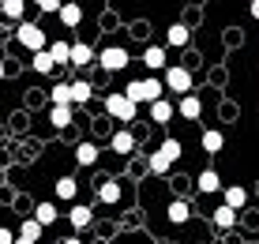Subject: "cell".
I'll list each match as a JSON object with an SVG mask.
<instances>
[{"instance_id": "30bf717a", "label": "cell", "mask_w": 259, "mask_h": 244, "mask_svg": "<svg viewBox=\"0 0 259 244\" xmlns=\"http://www.w3.org/2000/svg\"><path fill=\"white\" fill-rule=\"evenodd\" d=\"M195 188H199V192H222V177L218 173H214V169H203V173L199 177H195Z\"/></svg>"}, {"instance_id": "f1b7e54d", "label": "cell", "mask_w": 259, "mask_h": 244, "mask_svg": "<svg viewBox=\"0 0 259 244\" xmlns=\"http://www.w3.org/2000/svg\"><path fill=\"white\" fill-rule=\"evenodd\" d=\"M165 42H169V45H188V26H184V23H173V26H169V34H165Z\"/></svg>"}, {"instance_id": "9c48e42d", "label": "cell", "mask_w": 259, "mask_h": 244, "mask_svg": "<svg viewBox=\"0 0 259 244\" xmlns=\"http://www.w3.org/2000/svg\"><path fill=\"white\" fill-rule=\"evenodd\" d=\"M173 113H177V105L169 102V98H162V102L150 105V120H154V124H169V120H173Z\"/></svg>"}, {"instance_id": "5b68a950", "label": "cell", "mask_w": 259, "mask_h": 244, "mask_svg": "<svg viewBox=\"0 0 259 244\" xmlns=\"http://www.w3.org/2000/svg\"><path fill=\"white\" fill-rule=\"evenodd\" d=\"M98 64H102L105 71H120V68H128V49H120V45H109V49L98 53Z\"/></svg>"}, {"instance_id": "1f68e13d", "label": "cell", "mask_w": 259, "mask_h": 244, "mask_svg": "<svg viewBox=\"0 0 259 244\" xmlns=\"http://www.w3.org/2000/svg\"><path fill=\"white\" fill-rule=\"evenodd\" d=\"M34 4H38L41 12H57V15H60V8H64L60 0H34Z\"/></svg>"}, {"instance_id": "5bb4252c", "label": "cell", "mask_w": 259, "mask_h": 244, "mask_svg": "<svg viewBox=\"0 0 259 244\" xmlns=\"http://www.w3.org/2000/svg\"><path fill=\"white\" fill-rule=\"evenodd\" d=\"M49 124L64 132L68 124H71V105H53V109H49Z\"/></svg>"}, {"instance_id": "2e32d148", "label": "cell", "mask_w": 259, "mask_h": 244, "mask_svg": "<svg viewBox=\"0 0 259 244\" xmlns=\"http://www.w3.org/2000/svg\"><path fill=\"white\" fill-rule=\"evenodd\" d=\"M143 64H147V68H169V64H165V49H162V45H147Z\"/></svg>"}, {"instance_id": "f546056e", "label": "cell", "mask_w": 259, "mask_h": 244, "mask_svg": "<svg viewBox=\"0 0 259 244\" xmlns=\"http://www.w3.org/2000/svg\"><path fill=\"white\" fill-rule=\"evenodd\" d=\"M71 94H75V102H91V83H87V79H75V83H71Z\"/></svg>"}, {"instance_id": "d4e9b609", "label": "cell", "mask_w": 259, "mask_h": 244, "mask_svg": "<svg viewBox=\"0 0 259 244\" xmlns=\"http://www.w3.org/2000/svg\"><path fill=\"white\" fill-rule=\"evenodd\" d=\"M75 161H79V166H94V161H98V147H94V143H79V147H75Z\"/></svg>"}, {"instance_id": "484cf974", "label": "cell", "mask_w": 259, "mask_h": 244, "mask_svg": "<svg viewBox=\"0 0 259 244\" xmlns=\"http://www.w3.org/2000/svg\"><path fill=\"white\" fill-rule=\"evenodd\" d=\"M244 203H248V192L244 188H226V207H233V211H244Z\"/></svg>"}, {"instance_id": "e575fe53", "label": "cell", "mask_w": 259, "mask_h": 244, "mask_svg": "<svg viewBox=\"0 0 259 244\" xmlns=\"http://www.w3.org/2000/svg\"><path fill=\"white\" fill-rule=\"evenodd\" d=\"M60 244H83V240H79V237H68V240H60Z\"/></svg>"}, {"instance_id": "44dd1931", "label": "cell", "mask_w": 259, "mask_h": 244, "mask_svg": "<svg viewBox=\"0 0 259 244\" xmlns=\"http://www.w3.org/2000/svg\"><path fill=\"white\" fill-rule=\"evenodd\" d=\"M49 53H53V60H57V68L71 64V45H68V42H53V45H49Z\"/></svg>"}, {"instance_id": "83f0119b", "label": "cell", "mask_w": 259, "mask_h": 244, "mask_svg": "<svg viewBox=\"0 0 259 244\" xmlns=\"http://www.w3.org/2000/svg\"><path fill=\"white\" fill-rule=\"evenodd\" d=\"M98 199H102V203H120V184H117V180H105V184H102V192H98Z\"/></svg>"}, {"instance_id": "3957f363", "label": "cell", "mask_w": 259, "mask_h": 244, "mask_svg": "<svg viewBox=\"0 0 259 244\" xmlns=\"http://www.w3.org/2000/svg\"><path fill=\"white\" fill-rule=\"evenodd\" d=\"M15 42H19L23 49H30V53H46L49 49L46 30H41L38 23H19V26H15Z\"/></svg>"}, {"instance_id": "ffe728a7", "label": "cell", "mask_w": 259, "mask_h": 244, "mask_svg": "<svg viewBox=\"0 0 259 244\" xmlns=\"http://www.w3.org/2000/svg\"><path fill=\"white\" fill-rule=\"evenodd\" d=\"M75 192H79L75 177H60V180H57V195H60L64 203H71V199H75Z\"/></svg>"}, {"instance_id": "7c38bea8", "label": "cell", "mask_w": 259, "mask_h": 244, "mask_svg": "<svg viewBox=\"0 0 259 244\" xmlns=\"http://www.w3.org/2000/svg\"><path fill=\"white\" fill-rule=\"evenodd\" d=\"M68 222L75 225V229H87V225L94 222V214H91V207H83V203H75L71 207V214H68Z\"/></svg>"}, {"instance_id": "8fae6325", "label": "cell", "mask_w": 259, "mask_h": 244, "mask_svg": "<svg viewBox=\"0 0 259 244\" xmlns=\"http://www.w3.org/2000/svg\"><path fill=\"white\" fill-rule=\"evenodd\" d=\"M199 143H203V150H207V154H218V150L226 147V135H222L218 128H207V132H203V139H199Z\"/></svg>"}, {"instance_id": "8d00e7d4", "label": "cell", "mask_w": 259, "mask_h": 244, "mask_svg": "<svg viewBox=\"0 0 259 244\" xmlns=\"http://www.w3.org/2000/svg\"><path fill=\"white\" fill-rule=\"evenodd\" d=\"M173 244H181V240H173Z\"/></svg>"}, {"instance_id": "d590c367", "label": "cell", "mask_w": 259, "mask_h": 244, "mask_svg": "<svg viewBox=\"0 0 259 244\" xmlns=\"http://www.w3.org/2000/svg\"><path fill=\"white\" fill-rule=\"evenodd\" d=\"M15 244H34V240H26V237H19V240H15Z\"/></svg>"}, {"instance_id": "4dcf8cb0", "label": "cell", "mask_w": 259, "mask_h": 244, "mask_svg": "<svg viewBox=\"0 0 259 244\" xmlns=\"http://www.w3.org/2000/svg\"><path fill=\"white\" fill-rule=\"evenodd\" d=\"M158 150H162L169 161H177V158H181V139H162V147H158Z\"/></svg>"}, {"instance_id": "ba28073f", "label": "cell", "mask_w": 259, "mask_h": 244, "mask_svg": "<svg viewBox=\"0 0 259 244\" xmlns=\"http://www.w3.org/2000/svg\"><path fill=\"white\" fill-rule=\"evenodd\" d=\"M237 214H240V211H233V207H226V203H222L218 211L210 214V218H214V225H218L222 233H229V229H233V225H237Z\"/></svg>"}, {"instance_id": "d6986e66", "label": "cell", "mask_w": 259, "mask_h": 244, "mask_svg": "<svg viewBox=\"0 0 259 244\" xmlns=\"http://www.w3.org/2000/svg\"><path fill=\"white\" fill-rule=\"evenodd\" d=\"M34 218H38L41 225H53L60 218V211H57V203H38V207H34Z\"/></svg>"}, {"instance_id": "277c9868", "label": "cell", "mask_w": 259, "mask_h": 244, "mask_svg": "<svg viewBox=\"0 0 259 244\" xmlns=\"http://www.w3.org/2000/svg\"><path fill=\"white\" fill-rule=\"evenodd\" d=\"M192 83H195V79H192V71H188V68H165V87H169V90H177L181 98H188V94H192Z\"/></svg>"}, {"instance_id": "cb8c5ba5", "label": "cell", "mask_w": 259, "mask_h": 244, "mask_svg": "<svg viewBox=\"0 0 259 244\" xmlns=\"http://www.w3.org/2000/svg\"><path fill=\"white\" fill-rule=\"evenodd\" d=\"M60 23H64V26H79V23H83V8H79V4H64V8H60Z\"/></svg>"}, {"instance_id": "d6a6232c", "label": "cell", "mask_w": 259, "mask_h": 244, "mask_svg": "<svg viewBox=\"0 0 259 244\" xmlns=\"http://www.w3.org/2000/svg\"><path fill=\"white\" fill-rule=\"evenodd\" d=\"M15 240H19V237H15L12 229H0V244H15Z\"/></svg>"}, {"instance_id": "52a82bcc", "label": "cell", "mask_w": 259, "mask_h": 244, "mask_svg": "<svg viewBox=\"0 0 259 244\" xmlns=\"http://www.w3.org/2000/svg\"><path fill=\"white\" fill-rule=\"evenodd\" d=\"M165 218L173 222V225H184V222L192 218V203L188 199H173V203L165 207Z\"/></svg>"}, {"instance_id": "7a4b0ae2", "label": "cell", "mask_w": 259, "mask_h": 244, "mask_svg": "<svg viewBox=\"0 0 259 244\" xmlns=\"http://www.w3.org/2000/svg\"><path fill=\"white\" fill-rule=\"evenodd\" d=\"M105 113H109L113 120H120V124H132V120H136V113H139V105L132 102L124 90H117V94L105 98Z\"/></svg>"}, {"instance_id": "836d02e7", "label": "cell", "mask_w": 259, "mask_h": 244, "mask_svg": "<svg viewBox=\"0 0 259 244\" xmlns=\"http://www.w3.org/2000/svg\"><path fill=\"white\" fill-rule=\"evenodd\" d=\"M252 19H259V0H252Z\"/></svg>"}, {"instance_id": "603a6c76", "label": "cell", "mask_w": 259, "mask_h": 244, "mask_svg": "<svg viewBox=\"0 0 259 244\" xmlns=\"http://www.w3.org/2000/svg\"><path fill=\"white\" fill-rule=\"evenodd\" d=\"M91 57H94V53H91V45H87V42H75V45H71V64H75V68L91 64Z\"/></svg>"}, {"instance_id": "4316f807", "label": "cell", "mask_w": 259, "mask_h": 244, "mask_svg": "<svg viewBox=\"0 0 259 244\" xmlns=\"http://www.w3.org/2000/svg\"><path fill=\"white\" fill-rule=\"evenodd\" d=\"M0 12H4V19H23V12H26V0H4L0 4Z\"/></svg>"}, {"instance_id": "6da1fadb", "label": "cell", "mask_w": 259, "mask_h": 244, "mask_svg": "<svg viewBox=\"0 0 259 244\" xmlns=\"http://www.w3.org/2000/svg\"><path fill=\"white\" fill-rule=\"evenodd\" d=\"M162 90H165V79H132L128 87H124V94L132 98L136 105H154V102H162Z\"/></svg>"}, {"instance_id": "ac0fdd59", "label": "cell", "mask_w": 259, "mask_h": 244, "mask_svg": "<svg viewBox=\"0 0 259 244\" xmlns=\"http://www.w3.org/2000/svg\"><path fill=\"white\" fill-rule=\"evenodd\" d=\"M147 166H150V173H154V177H165L169 169H173V161H169V158L162 154V150H154V154L147 158Z\"/></svg>"}, {"instance_id": "4fadbf2b", "label": "cell", "mask_w": 259, "mask_h": 244, "mask_svg": "<svg viewBox=\"0 0 259 244\" xmlns=\"http://www.w3.org/2000/svg\"><path fill=\"white\" fill-rule=\"evenodd\" d=\"M177 109H181V116H184V120H199V113H203V102H199V98H181V105H177Z\"/></svg>"}, {"instance_id": "9a60e30c", "label": "cell", "mask_w": 259, "mask_h": 244, "mask_svg": "<svg viewBox=\"0 0 259 244\" xmlns=\"http://www.w3.org/2000/svg\"><path fill=\"white\" fill-rule=\"evenodd\" d=\"M49 98H53V105H75V94H71V83H57L49 90Z\"/></svg>"}, {"instance_id": "7402d4cb", "label": "cell", "mask_w": 259, "mask_h": 244, "mask_svg": "<svg viewBox=\"0 0 259 244\" xmlns=\"http://www.w3.org/2000/svg\"><path fill=\"white\" fill-rule=\"evenodd\" d=\"M41 229H46V225H41L38 218H26V222L19 225V237H26V240L38 244V240H41Z\"/></svg>"}, {"instance_id": "e0dca14e", "label": "cell", "mask_w": 259, "mask_h": 244, "mask_svg": "<svg viewBox=\"0 0 259 244\" xmlns=\"http://www.w3.org/2000/svg\"><path fill=\"white\" fill-rule=\"evenodd\" d=\"M30 64H34V71H38V75H49V71L57 68V60H53V53L46 49V53H34V57H30Z\"/></svg>"}, {"instance_id": "8992f818", "label": "cell", "mask_w": 259, "mask_h": 244, "mask_svg": "<svg viewBox=\"0 0 259 244\" xmlns=\"http://www.w3.org/2000/svg\"><path fill=\"white\" fill-rule=\"evenodd\" d=\"M109 147L117 150L120 158H128L132 150H136V135H132L128 128H120V132H113V139H109Z\"/></svg>"}]
</instances>
